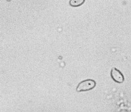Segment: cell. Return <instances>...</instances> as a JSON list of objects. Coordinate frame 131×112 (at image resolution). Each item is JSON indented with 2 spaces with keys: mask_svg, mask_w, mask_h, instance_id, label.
Here are the masks:
<instances>
[{
  "mask_svg": "<svg viewBox=\"0 0 131 112\" xmlns=\"http://www.w3.org/2000/svg\"><path fill=\"white\" fill-rule=\"evenodd\" d=\"M96 81L93 80H83L81 81L76 88V91L77 92H85L88 91L92 90L95 87Z\"/></svg>",
  "mask_w": 131,
  "mask_h": 112,
  "instance_id": "obj_1",
  "label": "cell"
},
{
  "mask_svg": "<svg viewBox=\"0 0 131 112\" xmlns=\"http://www.w3.org/2000/svg\"><path fill=\"white\" fill-rule=\"evenodd\" d=\"M111 77L113 79V80L114 81L117 83H121L124 81L125 80V78H124V76L123 75V74L121 72V71H119L118 69H117L116 68H112L111 70Z\"/></svg>",
  "mask_w": 131,
  "mask_h": 112,
  "instance_id": "obj_2",
  "label": "cell"
},
{
  "mask_svg": "<svg viewBox=\"0 0 131 112\" xmlns=\"http://www.w3.org/2000/svg\"><path fill=\"white\" fill-rule=\"evenodd\" d=\"M85 0H70L69 3L70 6L73 7H77L81 6V5L85 3Z\"/></svg>",
  "mask_w": 131,
  "mask_h": 112,
  "instance_id": "obj_3",
  "label": "cell"
}]
</instances>
